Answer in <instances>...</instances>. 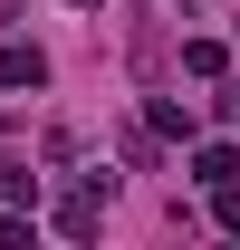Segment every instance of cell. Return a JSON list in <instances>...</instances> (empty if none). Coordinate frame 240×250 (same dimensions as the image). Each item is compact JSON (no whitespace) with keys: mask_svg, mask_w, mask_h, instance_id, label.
Here are the masks:
<instances>
[{"mask_svg":"<svg viewBox=\"0 0 240 250\" xmlns=\"http://www.w3.org/2000/svg\"><path fill=\"white\" fill-rule=\"evenodd\" d=\"M96 221H106V173H96L87 192H67V202H58V231H67V241H87Z\"/></svg>","mask_w":240,"mask_h":250,"instance_id":"obj_1","label":"cell"},{"mask_svg":"<svg viewBox=\"0 0 240 250\" xmlns=\"http://www.w3.org/2000/svg\"><path fill=\"white\" fill-rule=\"evenodd\" d=\"M192 183H240V145H202V154H192Z\"/></svg>","mask_w":240,"mask_h":250,"instance_id":"obj_2","label":"cell"},{"mask_svg":"<svg viewBox=\"0 0 240 250\" xmlns=\"http://www.w3.org/2000/svg\"><path fill=\"white\" fill-rule=\"evenodd\" d=\"M182 67H192V77H221L231 48H221V39H182Z\"/></svg>","mask_w":240,"mask_h":250,"instance_id":"obj_3","label":"cell"},{"mask_svg":"<svg viewBox=\"0 0 240 250\" xmlns=\"http://www.w3.org/2000/svg\"><path fill=\"white\" fill-rule=\"evenodd\" d=\"M144 125H154V135H192V106H173V96H154V106H144Z\"/></svg>","mask_w":240,"mask_h":250,"instance_id":"obj_4","label":"cell"},{"mask_svg":"<svg viewBox=\"0 0 240 250\" xmlns=\"http://www.w3.org/2000/svg\"><path fill=\"white\" fill-rule=\"evenodd\" d=\"M0 202H39V173H29V164H0Z\"/></svg>","mask_w":240,"mask_h":250,"instance_id":"obj_5","label":"cell"},{"mask_svg":"<svg viewBox=\"0 0 240 250\" xmlns=\"http://www.w3.org/2000/svg\"><path fill=\"white\" fill-rule=\"evenodd\" d=\"M211 221H221V231H240V183H211Z\"/></svg>","mask_w":240,"mask_h":250,"instance_id":"obj_6","label":"cell"},{"mask_svg":"<svg viewBox=\"0 0 240 250\" xmlns=\"http://www.w3.org/2000/svg\"><path fill=\"white\" fill-rule=\"evenodd\" d=\"M221 116H231V125H240V77H231V87H221Z\"/></svg>","mask_w":240,"mask_h":250,"instance_id":"obj_7","label":"cell"},{"mask_svg":"<svg viewBox=\"0 0 240 250\" xmlns=\"http://www.w3.org/2000/svg\"><path fill=\"white\" fill-rule=\"evenodd\" d=\"M67 10H96V0H67Z\"/></svg>","mask_w":240,"mask_h":250,"instance_id":"obj_8","label":"cell"}]
</instances>
